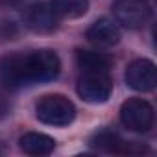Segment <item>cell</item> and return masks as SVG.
Wrapping results in <instances>:
<instances>
[{
  "mask_svg": "<svg viewBox=\"0 0 157 157\" xmlns=\"http://www.w3.org/2000/svg\"><path fill=\"white\" fill-rule=\"evenodd\" d=\"M91 146L94 150L105 151V153H139L144 148L135 146L133 142H126L117 131L113 129H100L91 137Z\"/></svg>",
  "mask_w": 157,
  "mask_h": 157,
  "instance_id": "obj_9",
  "label": "cell"
},
{
  "mask_svg": "<svg viewBox=\"0 0 157 157\" xmlns=\"http://www.w3.org/2000/svg\"><path fill=\"white\" fill-rule=\"evenodd\" d=\"M126 83L137 93H150L157 85V70L150 59H135L126 68Z\"/></svg>",
  "mask_w": 157,
  "mask_h": 157,
  "instance_id": "obj_6",
  "label": "cell"
},
{
  "mask_svg": "<svg viewBox=\"0 0 157 157\" xmlns=\"http://www.w3.org/2000/svg\"><path fill=\"white\" fill-rule=\"evenodd\" d=\"M76 91L87 104H104L113 93V80L109 72H82Z\"/></svg>",
  "mask_w": 157,
  "mask_h": 157,
  "instance_id": "obj_4",
  "label": "cell"
},
{
  "mask_svg": "<svg viewBox=\"0 0 157 157\" xmlns=\"http://www.w3.org/2000/svg\"><path fill=\"white\" fill-rule=\"evenodd\" d=\"M19 148L28 155L43 157V155H50L56 150V140L50 135L30 131V133H24L19 139Z\"/></svg>",
  "mask_w": 157,
  "mask_h": 157,
  "instance_id": "obj_10",
  "label": "cell"
},
{
  "mask_svg": "<svg viewBox=\"0 0 157 157\" xmlns=\"http://www.w3.org/2000/svg\"><path fill=\"white\" fill-rule=\"evenodd\" d=\"M48 4L59 19H80L89 10V0H50Z\"/></svg>",
  "mask_w": 157,
  "mask_h": 157,
  "instance_id": "obj_12",
  "label": "cell"
},
{
  "mask_svg": "<svg viewBox=\"0 0 157 157\" xmlns=\"http://www.w3.org/2000/svg\"><path fill=\"white\" fill-rule=\"evenodd\" d=\"M22 21L33 33H52L59 24V17L46 2H35L28 6L22 13Z\"/></svg>",
  "mask_w": 157,
  "mask_h": 157,
  "instance_id": "obj_7",
  "label": "cell"
},
{
  "mask_svg": "<svg viewBox=\"0 0 157 157\" xmlns=\"http://www.w3.org/2000/svg\"><path fill=\"white\" fill-rule=\"evenodd\" d=\"M76 63L82 72H109L111 59L98 50H78Z\"/></svg>",
  "mask_w": 157,
  "mask_h": 157,
  "instance_id": "obj_11",
  "label": "cell"
},
{
  "mask_svg": "<svg viewBox=\"0 0 157 157\" xmlns=\"http://www.w3.org/2000/svg\"><path fill=\"white\" fill-rule=\"evenodd\" d=\"M113 15L117 24L128 30H139L148 24L151 17V6L148 0H115Z\"/></svg>",
  "mask_w": 157,
  "mask_h": 157,
  "instance_id": "obj_5",
  "label": "cell"
},
{
  "mask_svg": "<svg viewBox=\"0 0 157 157\" xmlns=\"http://www.w3.org/2000/svg\"><path fill=\"white\" fill-rule=\"evenodd\" d=\"M2 2H6V4H17V2H21V0H2Z\"/></svg>",
  "mask_w": 157,
  "mask_h": 157,
  "instance_id": "obj_13",
  "label": "cell"
},
{
  "mask_svg": "<svg viewBox=\"0 0 157 157\" xmlns=\"http://www.w3.org/2000/svg\"><path fill=\"white\" fill-rule=\"evenodd\" d=\"M120 122L133 133H148L155 122V113L151 104L142 98L126 100L120 107Z\"/></svg>",
  "mask_w": 157,
  "mask_h": 157,
  "instance_id": "obj_3",
  "label": "cell"
},
{
  "mask_svg": "<svg viewBox=\"0 0 157 157\" xmlns=\"http://www.w3.org/2000/svg\"><path fill=\"white\" fill-rule=\"evenodd\" d=\"M35 117L46 126L65 128L74 122L76 105L63 94H46L35 104Z\"/></svg>",
  "mask_w": 157,
  "mask_h": 157,
  "instance_id": "obj_2",
  "label": "cell"
},
{
  "mask_svg": "<svg viewBox=\"0 0 157 157\" xmlns=\"http://www.w3.org/2000/svg\"><path fill=\"white\" fill-rule=\"evenodd\" d=\"M85 37L96 48H111L120 41V28H118L117 21L102 17L89 26Z\"/></svg>",
  "mask_w": 157,
  "mask_h": 157,
  "instance_id": "obj_8",
  "label": "cell"
},
{
  "mask_svg": "<svg viewBox=\"0 0 157 157\" xmlns=\"http://www.w3.org/2000/svg\"><path fill=\"white\" fill-rule=\"evenodd\" d=\"M59 72L61 59L48 48L13 52L0 57V85L6 89H24L48 83L56 80Z\"/></svg>",
  "mask_w": 157,
  "mask_h": 157,
  "instance_id": "obj_1",
  "label": "cell"
}]
</instances>
